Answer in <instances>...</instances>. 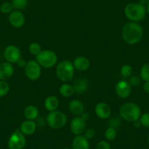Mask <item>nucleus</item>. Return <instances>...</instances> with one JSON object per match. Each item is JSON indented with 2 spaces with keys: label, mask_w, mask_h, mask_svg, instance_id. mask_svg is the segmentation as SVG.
I'll use <instances>...</instances> for the list:
<instances>
[{
  "label": "nucleus",
  "mask_w": 149,
  "mask_h": 149,
  "mask_svg": "<svg viewBox=\"0 0 149 149\" xmlns=\"http://www.w3.org/2000/svg\"><path fill=\"white\" fill-rule=\"evenodd\" d=\"M143 30L141 26L136 22L127 23L122 29V37L124 42L130 45H134L143 38Z\"/></svg>",
  "instance_id": "f257e3e1"
},
{
  "label": "nucleus",
  "mask_w": 149,
  "mask_h": 149,
  "mask_svg": "<svg viewBox=\"0 0 149 149\" xmlns=\"http://www.w3.org/2000/svg\"><path fill=\"white\" fill-rule=\"evenodd\" d=\"M146 12V6L135 2L129 3L124 8V14L129 20L132 22H138L143 21L145 18Z\"/></svg>",
  "instance_id": "f03ea898"
},
{
  "label": "nucleus",
  "mask_w": 149,
  "mask_h": 149,
  "mask_svg": "<svg viewBox=\"0 0 149 149\" xmlns=\"http://www.w3.org/2000/svg\"><path fill=\"white\" fill-rule=\"evenodd\" d=\"M119 115L123 119L130 122H134L140 119L141 110L137 104L128 102L124 104L119 110Z\"/></svg>",
  "instance_id": "7ed1b4c3"
},
{
  "label": "nucleus",
  "mask_w": 149,
  "mask_h": 149,
  "mask_svg": "<svg viewBox=\"0 0 149 149\" xmlns=\"http://www.w3.org/2000/svg\"><path fill=\"white\" fill-rule=\"evenodd\" d=\"M56 75L62 82H68L74 77V67L73 63L68 60H64L58 63L56 67Z\"/></svg>",
  "instance_id": "20e7f679"
},
{
  "label": "nucleus",
  "mask_w": 149,
  "mask_h": 149,
  "mask_svg": "<svg viewBox=\"0 0 149 149\" xmlns=\"http://www.w3.org/2000/svg\"><path fill=\"white\" fill-rule=\"evenodd\" d=\"M36 56V61L41 67L45 68H51L54 67L58 60L56 53L51 50L41 51V52Z\"/></svg>",
  "instance_id": "39448f33"
},
{
  "label": "nucleus",
  "mask_w": 149,
  "mask_h": 149,
  "mask_svg": "<svg viewBox=\"0 0 149 149\" xmlns=\"http://www.w3.org/2000/svg\"><path fill=\"white\" fill-rule=\"evenodd\" d=\"M67 116L62 112L54 110L51 111L47 116V123L51 129L58 130L62 128L67 124Z\"/></svg>",
  "instance_id": "423d86ee"
},
{
  "label": "nucleus",
  "mask_w": 149,
  "mask_h": 149,
  "mask_svg": "<svg viewBox=\"0 0 149 149\" xmlns=\"http://www.w3.org/2000/svg\"><path fill=\"white\" fill-rule=\"evenodd\" d=\"M26 140L25 135L17 129L9 137L8 146L10 149H23L26 146Z\"/></svg>",
  "instance_id": "0eeeda50"
},
{
  "label": "nucleus",
  "mask_w": 149,
  "mask_h": 149,
  "mask_svg": "<svg viewBox=\"0 0 149 149\" xmlns=\"http://www.w3.org/2000/svg\"><path fill=\"white\" fill-rule=\"evenodd\" d=\"M25 74L31 81H37L41 75V66L37 61L30 60L25 67Z\"/></svg>",
  "instance_id": "6e6552de"
},
{
  "label": "nucleus",
  "mask_w": 149,
  "mask_h": 149,
  "mask_svg": "<svg viewBox=\"0 0 149 149\" xmlns=\"http://www.w3.org/2000/svg\"><path fill=\"white\" fill-rule=\"evenodd\" d=\"M4 56L8 62L14 64L21 58V53L18 47L10 45L5 48L4 51Z\"/></svg>",
  "instance_id": "1a4fd4ad"
},
{
  "label": "nucleus",
  "mask_w": 149,
  "mask_h": 149,
  "mask_svg": "<svg viewBox=\"0 0 149 149\" xmlns=\"http://www.w3.org/2000/svg\"><path fill=\"white\" fill-rule=\"evenodd\" d=\"M86 130V121L81 116H77L73 118L70 123V130L74 135H81Z\"/></svg>",
  "instance_id": "9d476101"
},
{
  "label": "nucleus",
  "mask_w": 149,
  "mask_h": 149,
  "mask_svg": "<svg viewBox=\"0 0 149 149\" xmlns=\"http://www.w3.org/2000/svg\"><path fill=\"white\" fill-rule=\"evenodd\" d=\"M8 20L12 26L14 28H21L25 24V17L24 15L19 10L12 11L10 13Z\"/></svg>",
  "instance_id": "9b49d317"
},
{
  "label": "nucleus",
  "mask_w": 149,
  "mask_h": 149,
  "mask_svg": "<svg viewBox=\"0 0 149 149\" xmlns=\"http://www.w3.org/2000/svg\"><path fill=\"white\" fill-rule=\"evenodd\" d=\"M116 93L120 98H127L132 91V86L127 81H121L116 85Z\"/></svg>",
  "instance_id": "f8f14e48"
},
{
  "label": "nucleus",
  "mask_w": 149,
  "mask_h": 149,
  "mask_svg": "<svg viewBox=\"0 0 149 149\" xmlns=\"http://www.w3.org/2000/svg\"><path fill=\"white\" fill-rule=\"evenodd\" d=\"M96 115L101 119H107L110 118L111 109L110 106L104 102H99L95 107Z\"/></svg>",
  "instance_id": "ddd939ff"
},
{
  "label": "nucleus",
  "mask_w": 149,
  "mask_h": 149,
  "mask_svg": "<svg viewBox=\"0 0 149 149\" xmlns=\"http://www.w3.org/2000/svg\"><path fill=\"white\" fill-rule=\"evenodd\" d=\"M14 68L11 63L3 62L0 64V81H6L13 76Z\"/></svg>",
  "instance_id": "4468645a"
},
{
  "label": "nucleus",
  "mask_w": 149,
  "mask_h": 149,
  "mask_svg": "<svg viewBox=\"0 0 149 149\" xmlns=\"http://www.w3.org/2000/svg\"><path fill=\"white\" fill-rule=\"evenodd\" d=\"M37 127V125L35 121L33 120H26L21 123L19 130L24 135H31L35 132Z\"/></svg>",
  "instance_id": "2eb2a0df"
},
{
  "label": "nucleus",
  "mask_w": 149,
  "mask_h": 149,
  "mask_svg": "<svg viewBox=\"0 0 149 149\" xmlns=\"http://www.w3.org/2000/svg\"><path fill=\"white\" fill-rule=\"evenodd\" d=\"M72 86L74 93L78 94H82L88 91L89 84L87 79L84 78H79L74 81Z\"/></svg>",
  "instance_id": "dca6fc26"
},
{
  "label": "nucleus",
  "mask_w": 149,
  "mask_h": 149,
  "mask_svg": "<svg viewBox=\"0 0 149 149\" xmlns=\"http://www.w3.org/2000/svg\"><path fill=\"white\" fill-rule=\"evenodd\" d=\"M72 147V149H89V142L84 135H77L73 139Z\"/></svg>",
  "instance_id": "f3484780"
},
{
  "label": "nucleus",
  "mask_w": 149,
  "mask_h": 149,
  "mask_svg": "<svg viewBox=\"0 0 149 149\" xmlns=\"http://www.w3.org/2000/svg\"><path fill=\"white\" fill-rule=\"evenodd\" d=\"M73 65L74 68L79 71H86L89 68L90 61L86 57L80 56L74 58L73 61Z\"/></svg>",
  "instance_id": "a211bd4d"
},
{
  "label": "nucleus",
  "mask_w": 149,
  "mask_h": 149,
  "mask_svg": "<svg viewBox=\"0 0 149 149\" xmlns=\"http://www.w3.org/2000/svg\"><path fill=\"white\" fill-rule=\"evenodd\" d=\"M69 110L73 115L79 116L84 112V105L79 100H72L69 104Z\"/></svg>",
  "instance_id": "6ab92c4d"
},
{
  "label": "nucleus",
  "mask_w": 149,
  "mask_h": 149,
  "mask_svg": "<svg viewBox=\"0 0 149 149\" xmlns=\"http://www.w3.org/2000/svg\"><path fill=\"white\" fill-rule=\"evenodd\" d=\"M24 115L27 120L37 119L39 117V110L34 105H29L25 107Z\"/></svg>",
  "instance_id": "aec40b11"
},
{
  "label": "nucleus",
  "mask_w": 149,
  "mask_h": 149,
  "mask_svg": "<svg viewBox=\"0 0 149 149\" xmlns=\"http://www.w3.org/2000/svg\"><path fill=\"white\" fill-rule=\"evenodd\" d=\"M59 104V102H58V98L55 96H49L47 97L45 100V103L44 105L46 110L48 111H54L57 109Z\"/></svg>",
  "instance_id": "412c9836"
},
{
  "label": "nucleus",
  "mask_w": 149,
  "mask_h": 149,
  "mask_svg": "<svg viewBox=\"0 0 149 149\" xmlns=\"http://www.w3.org/2000/svg\"><path fill=\"white\" fill-rule=\"evenodd\" d=\"M59 92L61 96H63V97H69L73 95V94L74 93V91L72 86L65 84L61 86V87L59 88Z\"/></svg>",
  "instance_id": "4be33fe9"
},
{
  "label": "nucleus",
  "mask_w": 149,
  "mask_h": 149,
  "mask_svg": "<svg viewBox=\"0 0 149 149\" xmlns=\"http://www.w3.org/2000/svg\"><path fill=\"white\" fill-rule=\"evenodd\" d=\"M140 77L145 82L149 81V62L142 66L140 71Z\"/></svg>",
  "instance_id": "5701e85b"
},
{
  "label": "nucleus",
  "mask_w": 149,
  "mask_h": 149,
  "mask_svg": "<svg viewBox=\"0 0 149 149\" xmlns=\"http://www.w3.org/2000/svg\"><path fill=\"white\" fill-rule=\"evenodd\" d=\"M12 5L14 9L22 10L24 9L28 5V0H12Z\"/></svg>",
  "instance_id": "b1692460"
},
{
  "label": "nucleus",
  "mask_w": 149,
  "mask_h": 149,
  "mask_svg": "<svg viewBox=\"0 0 149 149\" xmlns=\"http://www.w3.org/2000/svg\"><path fill=\"white\" fill-rule=\"evenodd\" d=\"M116 135V129L112 128V127H108L106 130L105 132H104V137L109 141H112V140H115Z\"/></svg>",
  "instance_id": "393cba45"
},
{
  "label": "nucleus",
  "mask_w": 149,
  "mask_h": 149,
  "mask_svg": "<svg viewBox=\"0 0 149 149\" xmlns=\"http://www.w3.org/2000/svg\"><path fill=\"white\" fill-rule=\"evenodd\" d=\"M29 51L30 54H31L32 55L37 56L41 52V47L37 42H31V44L29 46Z\"/></svg>",
  "instance_id": "a878e982"
},
{
  "label": "nucleus",
  "mask_w": 149,
  "mask_h": 149,
  "mask_svg": "<svg viewBox=\"0 0 149 149\" xmlns=\"http://www.w3.org/2000/svg\"><path fill=\"white\" fill-rule=\"evenodd\" d=\"M10 91V86L6 81H0V97L7 95Z\"/></svg>",
  "instance_id": "bb28decb"
},
{
  "label": "nucleus",
  "mask_w": 149,
  "mask_h": 149,
  "mask_svg": "<svg viewBox=\"0 0 149 149\" xmlns=\"http://www.w3.org/2000/svg\"><path fill=\"white\" fill-rule=\"evenodd\" d=\"M132 67L129 64H125L121 69V74L124 78H129L132 74Z\"/></svg>",
  "instance_id": "cd10ccee"
},
{
  "label": "nucleus",
  "mask_w": 149,
  "mask_h": 149,
  "mask_svg": "<svg viewBox=\"0 0 149 149\" xmlns=\"http://www.w3.org/2000/svg\"><path fill=\"white\" fill-rule=\"evenodd\" d=\"M13 7L12 3L9 2H5L2 3L0 6V11L4 14L10 13L13 11Z\"/></svg>",
  "instance_id": "c85d7f7f"
},
{
  "label": "nucleus",
  "mask_w": 149,
  "mask_h": 149,
  "mask_svg": "<svg viewBox=\"0 0 149 149\" xmlns=\"http://www.w3.org/2000/svg\"><path fill=\"white\" fill-rule=\"evenodd\" d=\"M129 83H130L132 86L137 87L141 83V78L138 75H137V74H133V75L130 76V80H129Z\"/></svg>",
  "instance_id": "c756f323"
},
{
  "label": "nucleus",
  "mask_w": 149,
  "mask_h": 149,
  "mask_svg": "<svg viewBox=\"0 0 149 149\" xmlns=\"http://www.w3.org/2000/svg\"><path fill=\"white\" fill-rule=\"evenodd\" d=\"M140 121L142 126L146 128H149V113H144L140 117Z\"/></svg>",
  "instance_id": "7c9ffc66"
},
{
  "label": "nucleus",
  "mask_w": 149,
  "mask_h": 149,
  "mask_svg": "<svg viewBox=\"0 0 149 149\" xmlns=\"http://www.w3.org/2000/svg\"><path fill=\"white\" fill-rule=\"evenodd\" d=\"M121 124V120L118 118H117V117H114V118H110L108 121V122H107L109 127H112V128L114 129H116L118 128V127H119Z\"/></svg>",
  "instance_id": "2f4dec72"
},
{
  "label": "nucleus",
  "mask_w": 149,
  "mask_h": 149,
  "mask_svg": "<svg viewBox=\"0 0 149 149\" xmlns=\"http://www.w3.org/2000/svg\"><path fill=\"white\" fill-rule=\"evenodd\" d=\"M95 149H111V146L108 142L102 140L97 143Z\"/></svg>",
  "instance_id": "473e14b6"
},
{
  "label": "nucleus",
  "mask_w": 149,
  "mask_h": 149,
  "mask_svg": "<svg viewBox=\"0 0 149 149\" xmlns=\"http://www.w3.org/2000/svg\"><path fill=\"white\" fill-rule=\"evenodd\" d=\"M95 134H96V132L94 129L88 128L85 130L84 135L85 136L86 138H87L88 140H91V139L94 138Z\"/></svg>",
  "instance_id": "72a5a7b5"
},
{
  "label": "nucleus",
  "mask_w": 149,
  "mask_h": 149,
  "mask_svg": "<svg viewBox=\"0 0 149 149\" xmlns=\"http://www.w3.org/2000/svg\"><path fill=\"white\" fill-rule=\"evenodd\" d=\"M17 65L19 67H21V68H22V67H25L26 65L27 62L25 61V60L24 59V58H20L19 60H18V61L16 62Z\"/></svg>",
  "instance_id": "f704fd0d"
},
{
  "label": "nucleus",
  "mask_w": 149,
  "mask_h": 149,
  "mask_svg": "<svg viewBox=\"0 0 149 149\" xmlns=\"http://www.w3.org/2000/svg\"><path fill=\"white\" fill-rule=\"evenodd\" d=\"M81 116L83 119L85 120L86 121H87L90 118V114L88 113H87V112H84V113L81 115Z\"/></svg>",
  "instance_id": "c9c22d12"
},
{
  "label": "nucleus",
  "mask_w": 149,
  "mask_h": 149,
  "mask_svg": "<svg viewBox=\"0 0 149 149\" xmlns=\"http://www.w3.org/2000/svg\"><path fill=\"white\" fill-rule=\"evenodd\" d=\"M143 88L145 92L147 93V94H149V81H146L144 83Z\"/></svg>",
  "instance_id": "e433bc0d"
},
{
  "label": "nucleus",
  "mask_w": 149,
  "mask_h": 149,
  "mask_svg": "<svg viewBox=\"0 0 149 149\" xmlns=\"http://www.w3.org/2000/svg\"><path fill=\"white\" fill-rule=\"evenodd\" d=\"M37 122L36 123L37 124V125L38 124V125H40V127H42L43 125H45V121L43 120V118H37Z\"/></svg>",
  "instance_id": "4c0bfd02"
},
{
  "label": "nucleus",
  "mask_w": 149,
  "mask_h": 149,
  "mask_svg": "<svg viewBox=\"0 0 149 149\" xmlns=\"http://www.w3.org/2000/svg\"><path fill=\"white\" fill-rule=\"evenodd\" d=\"M138 1H139V3L144 5V6H146V5H147L149 3V0H138Z\"/></svg>",
  "instance_id": "58836bf2"
},
{
  "label": "nucleus",
  "mask_w": 149,
  "mask_h": 149,
  "mask_svg": "<svg viewBox=\"0 0 149 149\" xmlns=\"http://www.w3.org/2000/svg\"><path fill=\"white\" fill-rule=\"evenodd\" d=\"M133 123H134V127H136V128H140V127L142 126V124H141V123H140V120H137V121H134V122H133Z\"/></svg>",
  "instance_id": "ea45409f"
},
{
  "label": "nucleus",
  "mask_w": 149,
  "mask_h": 149,
  "mask_svg": "<svg viewBox=\"0 0 149 149\" xmlns=\"http://www.w3.org/2000/svg\"><path fill=\"white\" fill-rule=\"evenodd\" d=\"M146 12L148 13L149 14V3L147 5H146Z\"/></svg>",
  "instance_id": "a19ab883"
},
{
  "label": "nucleus",
  "mask_w": 149,
  "mask_h": 149,
  "mask_svg": "<svg viewBox=\"0 0 149 149\" xmlns=\"http://www.w3.org/2000/svg\"><path fill=\"white\" fill-rule=\"evenodd\" d=\"M147 140H148V144H149V135H148V137Z\"/></svg>",
  "instance_id": "79ce46f5"
},
{
  "label": "nucleus",
  "mask_w": 149,
  "mask_h": 149,
  "mask_svg": "<svg viewBox=\"0 0 149 149\" xmlns=\"http://www.w3.org/2000/svg\"><path fill=\"white\" fill-rule=\"evenodd\" d=\"M63 149H70V148H63Z\"/></svg>",
  "instance_id": "37998d69"
}]
</instances>
